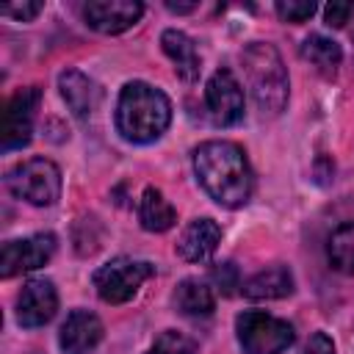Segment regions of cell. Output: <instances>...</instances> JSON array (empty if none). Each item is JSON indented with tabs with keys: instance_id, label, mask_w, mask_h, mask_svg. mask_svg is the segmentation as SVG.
<instances>
[{
	"instance_id": "cell-17",
	"label": "cell",
	"mask_w": 354,
	"mask_h": 354,
	"mask_svg": "<svg viewBox=\"0 0 354 354\" xmlns=\"http://www.w3.org/2000/svg\"><path fill=\"white\" fill-rule=\"evenodd\" d=\"M138 221L147 232H166V230L174 227L177 213L169 205V199L158 188L149 185V188H144L141 202H138Z\"/></svg>"
},
{
	"instance_id": "cell-12",
	"label": "cell",
	"mask_w": 354,
	"mask_h": 354,
	"mask_svg": "<svg viewBox=\"0 0 354 354\" xmlns=\"http://www.w3.org/2000/svg\"><path fill=\"white\" fill-rule=\"evenodd\" d=\"M102 340V321L88 310H72L58 332V346L64 354H88Z\"/></svg>"
},
{
	"instance_id": "cell-1",
	"label": "cell",
	"mask_w": 354,
	"mask_h": 354,
	"mask_svg": "<svg viewBox=\"0 0 354 354\" xmlns=\"http://www.w3.org/2000/svg\"><path fill=\"white\" fill-rule=\"evenodd\" d=\"M194 174L205 194L221 207H243L254 177L246 152L232 141H205L194 149Z\"/></svg>"
},
{
	"instance_id": "cell-27",
	"label": "cell",
	"mask_w": 354,
	"mask_h": 354,
	"mask_svg": "<svg viewBox=\"0 0 354 354\" xmlns=\"http://www.w3.org/2000/svg\"><path fill=\"white\" fill-rule=\"evenodd\" d=\"M166 8H169L171 14H188V11L196 8V3H166Z\"/></svg>"
},
{
	"instance_id": "cell-14",
	"label": "cell",
	"mask_w": 354,
	"mask_h": 354,
	"mask_svg": "<svg viewBox=\"0 0 354 354\" xmlns=\"http://www.w3.org/2000/svg\"><path fill=\"white\" fill-rule=\"evenodd\" d=\"M243 296L252 301H271V299H285L293 293V274L288 266L277 263L268 266L263 271H257L254 277H249L243 282Z\"/></svg>"
},
{
	"instance_id": "cell-6",
	"label": "cell",
	"mask_w": 354,
	"mask_h": 354,
	"mask_svg": "<svg viewBox=\"0 0 354 354\" xmlns=\"http://www.w3.org/2000/svg\"><path fill=\"white\" fill-rule=\"evenodd\" d=\"M155 274V266L147 260H133V257H113L105 266H100L91 277L97 296L108 304H124L130 301L138 288L144 285V279H149Z\"/></svg>"
},
{
	"instance_id": "cell-9",
	"label": "cell",
	"mask_w": 354,
	"mask_h": 354,
	"mask_svg": "<svg viewBox=\"0 0 354 354\" xmlns=\"http://www.w3.org/2000/svg\"><path fill=\"white\" fill-rule=\"evenodd\" d=\"M36 105H39V88H19L8 102H6V113H3V149H22L30 141L33 133V116H36Z\"/></svg>"
},
{
	"instance_id": "cell-5",
	"label": "cell",
	"mask_w": 354,
	"mask_h": 354,
	"mask_svg": "<svg viewBox=\"0 0 354 354\" xmlns=\"http://www.w3.org/2000/svg\"><path fill=\"white\" fill-rule=\"evenodd\" d=\"M235 332L243 354H282L296 337L288 321L260 310H243L235 318Z\"/></svg>"
},
{
	"instance_id": "cell-18",
	"label": "cell",
	"mask_w": 354,
	"mask_h": 354,
	"mask_svg": "<svg viewBox=\"0 0 354 354\" xmlns=\"http://www.w3.org/2000/svg\"><path fill=\"white\" fill-rule=\"evenodd\" d=\"M174 307L183 313V315H191V318H199V315H210L213 307H216V299H213V290L207 288V282L202 279H183L174 290Z\"/></svg>"
},
{
	"instance_id": "cell-2",
	"label": "cell",
	"mask_w": 354,
	"mask_h": 354,
	"mask_svg": "<svg viewBox=\"0 0 354 354\" xmlns=\"http://www.w3.org/2000/svg\"><path fill=\"white\" fill-rule=\"evenodd\" d=\"M171 122V102L169 97L144 83L133 80L124 83L116 102V130L130 144H152L158 141Z\"/></svg>"
},
{
	"instance_id": "cell-13",
	"label": "cell",
	"mask_w": 354,
	"mask_h": 354,
	"mask_svg": "<svg viewBox=\"0 0 354 354\" xmlns=\"http://www.w3.org/2000/svg\"><path fill=\"white\" fill-rule=\"evenodd\" d=\"M221 243V227L213 218H194L177 238V254L185 263H207Z\"/></svg>"
},
{
	"instance_id": "cell-8",
	"label": "cell",
	"mask_w": 354,
	"mask_h": 354,
	"mask_svg": "<svg viewBox=\"0 0 354 354\" xmlns=\"http://www.w3.org/2000/svg\"><path fill=\"white\" fill-rule=\"evenodd\" d=\"M205 105H207L213 124H218V127H230L243 119V91L227 66H221L210 75V80L205 86Z\"/></svg>"
},
{
	"instance_id": "cell-10",
	"label": "cell",
	"mask_w": 354,
	"mask_h": 354,
	"mask_svg": "<svg viewBox=\"0 0 354 354\" xmlns=\"http://www.w3.org/2000/svg\"><path fill=\"white\" fill-rule=\"evenodd\" d=\"M55 310H58V293H55V285L50 279L36 277V279H28L22 285V293L17 299L19 326H28V329L44 326L47 321H53Z\"/></svg>"
},
{
	"instance_id": "cell-4",
	"label": "cell",
	"mask_w": 354,
	"mask_h": 354,
	"mask_svg": "<svg viewBox=\"0 0 354 354\" xmlns=\"http://www.w3.org/2000/svg\"><path fill=\"white\" fill-rule=\"evenodd\" d=\"M6 188L17 199H25L28 205L50 207L61 196V171L47 158H30V160H22L14 169H8Z\"/></svg>"
},
{
	"instance_id": "cell-24",
	"label": "cell",
	"mask_w": 354,
	"mask_h": 354,
	"mask_svg": "<svg viewBox=\"0 0 354 354\" xmlns=\"http://www.w3.org/2000/svg\"><path fill=\"white\" fill-rule=\"evenodd\" d=\"M41 8H44L41 3H6V6H0V14L11 17L17 22H30Z\"/></svg>"
},
{
	"instance_id": "cell-25",
	"label": "cell",
	"mask_w": 354,
	"mask_h": 354,
	"mask_svg": "<svg viewBox=\"0 0 354 354\" xmlns=\"http://www.w3.org/2000/svg\"><path fill=\"white\" fill-rule=\"evenodd\" d=\"M354 17V3H329L324 8V19L329 28H343Z\"/></svg>"
},
{
	"instance_id": "cell-3",
	"label": "cell",
	"mask_w": 354,
	"mask_h": 354,
	"mask_svg": "<svg viewBox=\"0 0 354 354\" xmlns=\"http://www.w3.org/2000/svg\"><path fill=\"white\" fill-rule=\"evenodd\" d=\"M241 64L257 111L263 116H279L288 105V88H290L279 50L268 41H252L241 53Z\"/></svg>"
},
{
	"instance_id": "cell-7",
	"label": "cell",
	"mask_w": 354,
	"mask_h": 354,
	"mask_svg": "<svg viewBox=\"0 0 354 354\" xmlns=\"http://www.w3.org/2000/svg\"><path fill=\"white\" fill-rule=\"evenodd\" d=\"M55 254V235L53 232H36L30 238L6 241L0 249V277L11 279L25 271L41 268Z\"/></svg>"
},
{
	"instance_id": "cell-19",
	"label": "cell",
	"mask_w": 354,
	"mask_h": 354,
	"mask_svg": "<svg viewBox=\"0 0 354 354\" xmlns=\"http://www.w3.org/2000/svg\"><path fill=\"white\" fill-rule=\"evenodd\" d=\"M301 58L310 61L324 75H335V69L343 61V50H340L337 41H332V39H326L321 33H313V36H307L301 41Z\"/></svg>"
},
{
	"instance_id": "cell-11",
	"label": "cell",
	"mask_w": 354,
	"mask_h": 354,
	"mask_svg": "<svg viewBox=\"0 0 354 354\" xmlns=\"http://www.w3.org/2000/svg\"><path fill=\"white\" fill-rule=\"evenodd\" d=\"M144 14L138 0H91L83 6V19L97 33H122L133 28Z\"/></svg>"
},
{
	"instance_id": "cell-16",
	"label": "cell",
	"mask_w": 354,
	"mask_h": 354,
	"mask_svg": "<svg viewBox=\"0 0 354 354\" xmlns=\"http://www.w3.org/2000/svg\"><path fill=\"white\" fill-rule=\"evenodd\" d=\"M160 47L171 58V64H174V69L183 80L191 83V80L199 77V53H196V44L191 41V36H185L183 30L169 28V30L160 33Z\"/></svg>"
},
{
	"instance_id": "cell-21",
	"label": "cell",
	"mask_w": 354,
	"mask_h": 354,
	"mask_svg": "<svg viewBox=\"0 0 354 354\" xmlns=\"http://www.w3.org/2000/svg\"><path fill=\"white\" fill-rule=\"evenodd\" d=\"M194 351H196V346L191 337H185L177 329H166L155 337V343L149 346L147 354H194Z\"/></svg>"
},
{
	"instance_id": "cell-26",
	"label": "cell",
	"mask_w": 354,
	"mask_h": 354,
	"mask_svg": "<svg viewBox=\"0 0 354 354\" xmlns=\"http://www.w3.org/2000/svg\"><path fill=\"white\" fill-rule=\"evenodd\" d=\"M299 354H335V343L326 332H315V335H310V340L304 343V348Z\"/></svg>"
},
{
	"instance_id": "cell-23",
	"label": "cell",
	"mask_w": 354,
	"mask_h": 354,
	"mask_svg": "<svg viewBox=\"0 0 354 354\" xmlns=\"http://www.w3.org/2000/svg\"><path fill=\"white\" fill-rule=\"evenodd\" d=\"M210 279H213V285H216L224 296L235 293V288L241 285V282H238V268H235L232 263H218V266L210 271Z\"/></svg>"
},
{
	"instance_id": "cell-15",
	"label": "cell",
	"mask_w": 354,
	"mask_h": 354,
	"mask_svg": "<svg viewBox=\"0 0 354 354\" xmlns=\"http://www.w3.org/2000/svg\"><path fill=\"white\" fill-rule=\"evenodd\" d=\"M58 88H61V97L66 100L69 111L77 119H88L91 111L97 108V100H100L97 83L91 77H86L83 72H77V69H64L61 77H58Z\"/></svg>"
},
{
	"instance_id": "cell-22",
	"label": "cell",
	"mask_w": 354,
	"mask_h": 354,
	"mask_svg": "<svg viewBox=\"0 0 354 354\" xmlns=\"http://www.w3.org/2000/svg\"><path fill=\"white\" fill-rule=\"evenodd\" d=\"M274 8L279 14V19H285V22H304L315 14L313 0H279Z\"/></svg>"
},
{
	"instance_id": "cell-20",
	"label": "cell",
	"mask_w": 354,
	"mask_h": 354,
	"mask_svg": "<svg viewBox=\"0 0 354 354\" xmlns=\"http://www.w3.org/2000/svg\"><path fill=\"white\" fill-rule=\"evenodd\" d=\"M329 266L340 274H354V221L335 227L326 238Z\"/></svg>"
}]
</instances>
